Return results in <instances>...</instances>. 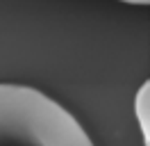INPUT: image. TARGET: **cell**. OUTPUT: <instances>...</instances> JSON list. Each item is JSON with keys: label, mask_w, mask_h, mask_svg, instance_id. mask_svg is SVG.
Masks as SVG:
<instances>
[{"label": "cell", "mask_w": 150, "mask_h": 146, "mask_svg": "<svg viewBox=\"0 0 150 146\" xmlns=\"http://www.w3.org/2000/svg\"><path fill=\"white\" fill-rule=\"evenodd\" d=\"M121 2H127V5H148L150 0H121Z\"/></svg>", "instance_id": "cell-3"}, {"label": "cell", "mask_w": 150, "mask_h": 146, "mask_svg": "<svg viewBox=\"0 0 150 146\" xmlns=\"http://www.w3.org/2000/svg\"><path fill=\"white\" fill-rule=\"evenodd\" d=\"M0 146H96L82 123L41 89L0 82Z\"/></svg>", "instance_id": "cell-1"}, {"label": "cell", "mask_w": 150, "mask_h": 146, "mask_svg": "<svg viewBox=\"0 0 150 146\" xmlns=\"http://www.w3.org/2000/svg\"><path fill=\"white\" fill-rule=\"evenodd\" d=\"M134 112H137V121H139L141 135H143V144L150 146V82L146 80L137 91L134 98Z\"/></svg>", "instance_id": "cell-2"}]
</instances>
